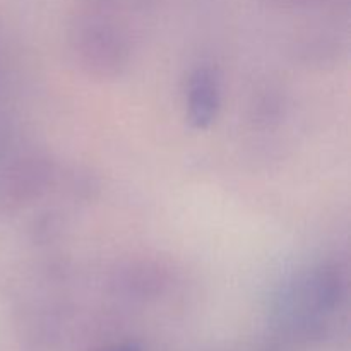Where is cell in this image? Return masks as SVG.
Wrapping results in <instances>:
<instances>
[{
    "instance_id": "cell-1",
    "label": "cell",
    "mask_w": 351,
    "mask_h": 351,
    "mask_svg": "<svg viewBox=\"0 0 351 351\" xmlns=\"http://www.w3.org/2000/svg\"><path fill=\"white\" fill-rule=\"evenodd\" d=\"M221 105L219 79L211 67L195 69L189 79L187 119L195 129H208L216 120Z\"/></svg>"
},
{
    "instance_id": "cell-2",
    "label": "cell",
    "mask_w": 351,
    "mask_h": 351,
    "mask_svg": "<svg viewBox=\"0 0 351 351\" xmlns=\"http://www.w3.org/2000/svg\"><path fill=\"white\" fill-rule=\"evenodd\" d=\"M110 351H141V350L134 345H127V346H119V348H113Z\"/></svg>"
}]
</instances>
